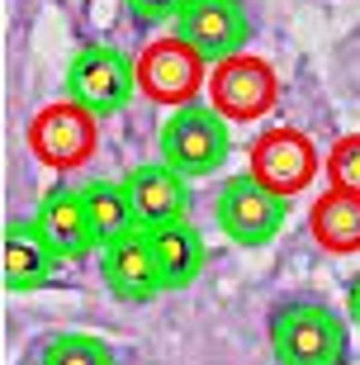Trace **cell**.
<instances>
[{"instance_id":"cell-20","label":"cell","mask_w":360,"mask_h":365,"mask_svg":"<svg viewBox=\"0 0 360 365\" xmlns=\"http://www.w3.org/2000/svg\"><path fill=\"white\" fill-rule=\"evenodd\" d=\"M346 318H351V327L360 332V271L351 275V284H346Z\"/></svg>"},{"instance_id":"cell-13","label":"cell","mask_w":360,"mask_h":365,"mask_svg":"<svg viewBox=\"0 0 360 365\" xmlns=\"http://www.w3.org/2000/svg\"><path fill=\"white\" fill-rule=\"evenodd\" d=\"M100 280H105V289L114 299H123V304H147V299L166 294L161 271H157V261H152V247H147L143 232L100 252Z\"/></svg>"},{"instance_id":"cell-9","label":"cell","mask_w":360,"mask_h":365,"mask_svg":"<svg viewBox=\"0 0 360 365\" xmlns=\"http://www.w3.org/2000/svg\"><path fill=\"white\" fill-rule=\"evenodd\" d=\"M175 38L209 62L242 57L252 43V10L247 0H185V10L175 14Z\"/></svg>"},{"instance_id":"cell-14","label":"cell","mask_w":360,"mask_h":365,"mask_svg":"<svg viewBox=\"0 0 360 365\" xmlns=\"http://www.w3.org/2000/svg\"><path fill=\"white\" fill-rule=\"evenodd\" d=\"M147 247H152V261H157L161 271V284H166V294L171 289H185V284H195L204 275V266H209V247H204V232L190 223V218H180V223H166V228H152L143 232Z\"/></svg>"},{"instance_id":"cell-3","label":"cell","mask_w":360,"mask_h":365,"mask_svg":"<svg viewBox=\"0 0 360 365\" xmlns=\"http://www.w3.org/2000/svg\"><path fill=\"white\" fill-rule=\"evenodd\" d=\"M138 95V62L114 43H86L67 67V100L91 109L95 119L128 109Z\"/></svg>"},{"instance_id":"cell-17","label":"cell","mask_w":360,"mask_h":365,"mask_svg":"<svg viewBox=\"0 0 360 365\" xmlns=\"http://www.w3.org/2000/svg\"><path fill=\"white\" fill-rule=\"evenodd\" d=\"M38 365H119V361H114V346L95 332H57L43 346Z\"/></svg>"},{"instance_id":"cell-16","label":"cell","mask_w":360,"mask_h":365,"mask_svg":"<svg viewBox=\"0 0 360 365\" xmlns=\"http://www.w3.org/2000/svg\"><path fill=\"white\" fill-rule=\"evenodd\" d=\"M86 195V209H91V223H95V237H100V252L114 242H128L138 237V214H133V200H128V190L123 180H91V185H81Z\"/></svg>"},{"instance_id":"cell-2","label":"cell","mask_w":360,"mask_h":365,"mask_svg":"<svg viewBox=\"0 0 360 365\" xmlns=\"http://www.w3.org/2000/svg\"><path fill=\"white\" fill-rule=\"evenodd\" d=\"M157 148H161V162L171 171H180L185 180L214 176L218 166L227 162V152H232V123L214 105L195 100V105L166 114V123L157 133Z\"/></svg>"},{"instance_id":"cell-6","label":"cell","mask_w":360,"mask_h":365,"mask_svg":"<svg viewBox=\"0 0 360 365\" xmlns=\"http://www.w3.org/2000/svg\"><path fill=\"white\" fill-rule=\"evenodd\" d=\"M318 148H313V138L299 133V128H266L261 138L247 143V176H256L270 195H280V200H294V195H304L318 176Z\"/></svg>"},{"instance_id":"cell-8","label":"cell","mask_w":360,"mask_h":365,"mask_svg":"<svg viewBox=\"0 0 360 365\" xmlns=\"http://www.w3.org/2000/svg\"><path fill=\"white\" fill-rule=\"evenodd\" d=\"M95 143H100L95 114L71 105V100H57V105L38 109L34 123H29V152L48 171H76V166H86L95 157Z\"/></svg>"},{"instance_id":"cell-7","label":"cell","mask_w":360,"mask_h":365,"mask_svg":"<svg viewBox=\"0 0 360 365\" xmlns=\"http://www.w3.org/2000/svg\"><path fill=\"white\" fill-rule=\"evenodd\" d=\"M280 100V76L266 57H227V62H214L209 71V105L223 114L227 123H256L266 119Z\"/></svg>"},{"instance_id":"cell-15","label":"cell","mask_w":360,"mask_h":365,"mask_svg":"<svg viewBox=\"0 0 360 365\" xmlns=\"http://www.w3.org/2000/svg\"><path fill=\"white\" fill-rule=\"evenodd\" d=\"M308 232L322 252L332 257H351L360 252V195H341V190H327L313 200L308 209Z\"/></svg>"},{"instance_id":"cell-19","label":"cell","mask_w":360,"mask_h":365,"mask_svg":"<svg viewBox=\"0 0 360 365\" xmlns=\"http://www.w3.org/2000/svg\"><path fill=\"white\" fill-rule=\"evenodd\" d=\"M123 10H128L133 24H166V19L175 24V14L185 10V0H123Z\"/></svg>"},{"instance_id":"cell-11","label":"cell","mask_w":360,"mask_h":365,"mask_svg":"<svg viewBox=\"0 0 360 365\" xmlns=\"http://www.w3.org/2000/svg\"><path fill=\"white\" fill-rule=\"evenodd\" d=\"M34 223L43 228V237L57 247L62 261H81L100 252V237H95V223H91V209H86V195L71 185H53L48 195L38 200V214Z\"/></svg>"},{"instance_id":"cell-18","label":"cell","mask_w":360,"mask_h":365,"mask_svg":"<svg viewBox=\"0 0 360 365\" xmlns=\"http://www.w3.org/2000/svg\"><path fill=\"white\" fill-rule=\"evenodd\" d=\"M322 171H327L332 190H341V195H360V133L336 138L332 152L322 157Z\"/></svg>"},{"instance_id":"cell-1","label":"cell","mask_w":360,"mask_h":365,"mask_svg":"<svg viewBox=\"0 0 360 365\" xmlns=\"http://www.w3.org/2000/svg\"><path fill=\"white\" fill-rule=\"evenodd\" d=\"M270 351L275 365H346L351 327L318 299H289L270 313Z\"/></svg>"},{"instance_id":"cell-10","label":"cell","mask_w":360,"mask_h":365,"mask_svg":"<svg viewBox=\"0 0 360 365\" xmlns=\"http://www.w3.org/2000/svg\"><path fill=\"white\" fill-rule=\"evenodd\" d=\"M123 190L133 200L138 228H166V223H180L190 214V180L180 171H171L166 162H143L123 176Z\"/></svg>"},{"instance_id":"cell-5","label":"cell","mask_w":360,"mask_h":365,"mask_svg":"<svg viewBox=\"0 0 360 365\" xmlns=\"http://www.w3.org/2000/svg\"><path fill=\"white\" fill-rule=\"evenodd\" d=\"M209 71H214L209 57H200L185 38H175V34H161V38H152L138 53V91L152 105L185 109V105H195L200 91H209Z\"/></svg>"},{"instance_id":"cell-12","label":"cell","mask_w":360,"mask_h":365,"mask_svg":"<svg viewBox=\"0 0 360 365\" xmlns=\"http://www.w3.org/2000/svg\"><path fill=\"white\" fill-rule=\"evenodd\" d=\"M57 266H62V257L34 218L5 223V289L10 294H34L43 284H53Z\"/></svg>"},{"instance_id":"cell-4","label":"cell","mask_w":360,"mask_h":365,"mask_svg":"<svg viewBox=\"0 0 360 365\" xmlns=\"http://www.w3.org/2000/svg\"><path fill=\"white\" fill-rule=\"evenodd\" d=\"M214 223L232 247H266L289 223V200L270 195L256 176H227L214 195Z\"/></svg>"}]
</instances>
